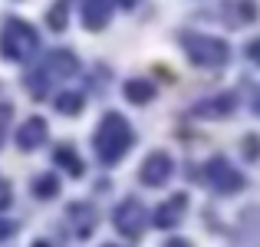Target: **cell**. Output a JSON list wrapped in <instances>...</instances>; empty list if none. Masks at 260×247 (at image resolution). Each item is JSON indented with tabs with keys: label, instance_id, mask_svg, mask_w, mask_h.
Wrapping results in <instances>:
<instances>
[{
	"label": "cell",
	"instance_id": "obj_10",
	"mask_svg": "<svg viewBox=\"0 0 260 247\" xmlns=\"http://www.w3.org/2000/svg\"><path fill=\"white\" fill-rule=\"evenodd\" d=\"M50 26L53 30H63L66 26V0H59V4L50 10Z\"/></svg>",
	"mask_w": 260,
	"mask_h": 247
},
{
	"label": "cell",
	"instance_id": "obj_9",
	"mask_svg": "<svg viewBox=\"0 0 260 247\" xmlns=\"http://www.w3.org/2000/svg\"><path fill=\"white\" fill-rule=\"evenodd\" d=\"M231 106H234V99H231V96H224L221 102H211V106H201L198 112H201V115H221V112H228Z\"/></svg>",
	"mask_w": 260,
	"mask_h": 247
},
{
	"label": "cell",
	"instance_id": "obj_1",
	"mask_svg": "<svg viewBox=\"0 0 260 247\" xmlns=\"http://www.w3.org/2000/svg\"><path fill=\"white\" fill-rule=\"evenodd\" d=\"M132 145V129H128V122L122 119L119 112H109L106 119H102V129L99 135H95V148H99V159L102 162H119L122 155H125V148Z\"/></svg>",
	"mask_w": 260,
	"mask_h": 247
},
{
	"label": "cell",
	"instance_id": "obj_8",
	"mask_svg": "<svg viewBox=\"0 0 260 247\" xmlns=\"http://www.w3.org/2000/svg\"><path fill=\"white\" fill-rule=\"evenodd\" d=\"M125 96L132 102H148L155 96V89L148 86V82H128V86H125Z\"/></svg>",
	"mask_w": 260,
	"mask_h": 247
},
{
	"label": "cell",
	"instance_id": "obj_4",
	"mask_svg": "<svg viewBox=\"0 0 260 247\" xmlns=\"http://www.w3.org/2000/svg\"><path fill=\"white\" fill-rule=\"evenodd\" d=\"M109 23V0H83V26L102 30Z\"/></svg>",
	"mask_w": 260,
	"mask_h": 247
},
{
	"label": "cell",
	"instance_id": "obj_7",
	"mask_svg": "<svg viewBox=\"0 0 260 247\" xmlns=\"http://www.w3.org/2000/svg\"><path fill=\"white\" fill-rule=\"evenodd\" d=\"M56 109L59 112H66V115H76L79 109H83V96H76V92H63L56 99Z\"/></svg>",
	"mask_w": 260,
	"mask_h": 247
},
{
	"label": "cell",
	"instance_id": "obj_2",
	"mask_svg": "<svg viewBox=\"0 0 260 247\" xmlns=\"http://www.w3.org/2000/svg\"><path fill=\"white\" fill-rule=\"evenodd\" d=\"M184 50L198 66H221L228 59V46L211 37H184Z\"/></svg>",
	"mask_w": 260,
	"mask_h": 247
},
{
	"label": "cell",
	"instance_id": "obj_15",
	"mask_svg": "<svg viewBox=\"0 0 260 247\" xmlns=\"http://www.w3.org/2000/svg\"><path fill=\"white\" fill-rule=\"evenodd\" d=\"M7 204H10V188L0 181V208H7Z\"/></svg>",
	"mask_w": 260,
	"mask_h": 247
},
{
	"label": "cell",
	"instance_id": "obj_13",
	"mask_svg": "<svg viewBox=\"0 0 260 247\" xmlns=\"http://www.w3.org/2000/svg\"><path fill=\"white\" fill-rule=\"evenodd\" d=\"M59 188V184H56V178H43V181H37V191H40V195H53V191H56Z\"/></svg>",
	"mask_w": 260,
	"mask_h": 247
},
{
	"label": "cell",
	"instance_id": "obj_3",
	"mask_svg": "<svg viewBox=\"0 0 260 247\" xmlns=\"http://www.w3.org/2000/svg\"><path fill=\"white\" fill-rule=\"evenodd\" d=\"M142 184H148V188H158V184L168 181V175H172V159H168L165 152H152L142 165Z\"/></svg>",
	"mask_w": 260,
	"mask_h": 247
},
{
	"label": "cell",
	"instance_id": "obj_6",
	"mask_svg": "<svg viewBox=\"0 0 260 247\" xmlns=\"http://www.w3.org/2000/svg\"><path fill=\"white\" fill-rule=\"evenodd\" d=\"M181 208H184V195H175L172 201L165 204V208H158V224H165V228H168V224H175V221H178V211H181Z\"/></svg>",
	"mask_w": 260,
	"mask_h": 247
},
{
	"label": "cell",
	"instance_id": "obj_16",
	"mask_svg": "<svg viewBox=\"0 0 260 247\" xmlns=\"http://www.w3.org/2000/svg\"><path fill=\"white\" fill-rule=\"evenodd\" d=\"M119 4H122V7H135V0H119Z\"/></svg>",
	"mask_w": 260,
	"mask_h": 247
},
{
	"label": "cell",
	"instance_id": "obj_14",
	"mask_svg": "<svg viewBox=\"0 0 260 247\" xmlns=\"http://www.w3.org/2000/svg\"><path fill=\"white\" fill-rule=\"evenodd\" d=\"M247 56L254 59V63H260V40H254V43L247 46Z\"/></svg>",
	"mask_w": 260,
	"mask_h": 247
},
{
	"label": "cell",
	"instance_id": "obj_12",
	"mask_svg": "<svg viewBox=\"0 0 260 247\" xmlns=\"http://www.w3.org/2000/svg\"><path fill=\"white\" fill-rule=\"evenodd\" d=\"M244 155H247V159H257L260 155V139L257 135H247V139H244Z\"/></svg>",
	"mask_w": 260,
	"mask_h": 247
},
{
	"label": "cell",
	"instance_id": "obj_11",
	"mask_svg": "<svg viewBox=\"0 0 260 247\" xmlns=\"http://www.w3.org/2000/svg\"><path fill=\"white\" fill-rule=\"evenodd\" d=\"M56 159L63 162V165H70V171H73V175H79V171H83V165L73 159V152H70V148H59V152H56Z\"/></svg>",
	"mask_w": 260,
	"mask_h": 247
},
{
	"label": "cell",
	"instance_id": "obj_5",
	"mask_svg": "<svg viewBox=\"0 0 260 247\" xmlns=\"http://www.w3.org/2000/svg\"><path fill=\"white\" fill-rule=\"evenodd\" d=\"M43 139H46V122L43 119H30L23 129H20V135H17L20 148H33V145H40Z\"/></svg>",
	"mask_w": 260,
	"mask_h": 247
}]
</instances>
